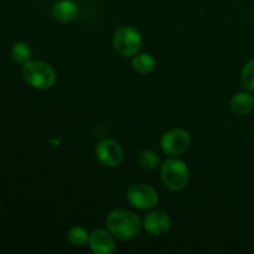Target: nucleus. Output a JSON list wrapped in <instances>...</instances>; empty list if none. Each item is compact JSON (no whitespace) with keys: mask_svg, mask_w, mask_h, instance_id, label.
I'll return each instance as SVG.
<instances>
[{"mask_svg":"<svg viewBox=\"0 0 254 254\" xmlns=\"http://www.w3.org/2000/svg\"><path fill=\"white\" fill-rule=\"evenodd\" d=\"M230 108L236 116H247L254 109V96L250 92H240L235 94L230 102Z\"/></svg>","mask_w":254,"mask_h":254,"instance_id":"10","label":"nucleus"},{"mask_svg":"<svg viewBox=\"0 0 254 254\" xmlns=\"http://www.w3.org/2000/svg\"><path fill=\"white\" fill-rule=\"evenodd\" d=\"M96 158L102 165L107 168H117L122 164L124 158V151L121 144L112 139L101 140L96 146Z\"/></svg>","mask_w":254,"mask_h":254,"instance_id":"7","label":"nucleus"},{"mask_svg":"<svg viewBox=\"0 0 254 254\" xmlns=\"http://www.w3.org/2000/svg\"><path fill=\"white\" fill-rule=\"evenodd\" d=\"M160 171L164 184L171 191H180L188 186L190 173L188 165L180 159L174 156L165 160L161 165Z\"/></svg>","mask_w":254,"mask_h":254,"instance_id":"3","label":"nucleus"},{"mask_svg":"<svg viewBox=\"0 0 254 254\" xmlns=\"http://www.w3.org/2000/svg\"><path fill=\"white\" fill-rule=\"evenodd\" d=\"M143 39L138 30L131 26H122L114 32L113 46L124 57L135 56L141 49Z\"/></svg>","mask_w":254,"mask_h":254,"instance_id":"4","label":"nucleus"},{"mask_svg":"<svg viewBox=\"0 0 254 254\" xmlns=\"http://www.w3.org/2000/svg\"><path fill=\"white\" fill-rule=\"evenodd\" d=\"M141 221L134 212L124 208L113 210L107 217L108 231L116 238L122 241H130L138 237L141 231Z\"/></svg>","mask_w":254,"mask_h":254,"instance_id":"1","label":"nucleus"},{"mask_svg":"<svg viewBox=\"0 0 254 254\" xmlns=\"http://www.w3.org/2000/svg\"><path fill=\"white\" fill-rule=\"evenodd\" d=\"M241 79L246 88L250 92H254V60H251L250 62L245 64L241 74Z\"/></svg>","mask_w":254,"mask_h":254,"instance_id":"16","label":"nucleus"},{"mask_svg":"<svg viewBox=\"0 0 254 254\" xmlns=\"http://www.w3.org/2000/svg\"><path fill=\"white\" fill-rule=\"evenodd\" d=\"M22 77L29 86L36 89H49L56 83V72L45 61H29L24 64Z\"/></svg>","mask_w":254,"mask_h":254,"instance_id":"2","label":"nucleus"},{"mask_svg":"<svg viewBox=\"0 0 254 254\" xmlns=\"http://www.w3.org/2000/svg\"><path fill=\"white\" fill-rule=\"evenodd\" d=\"M143 226L149 235L154 237H160L170 231L171 220L168 213L163 211H153L144 218Z\"/></svg>","mask_w":254,"mask_h":254,"instance_id":"8","label":"nucleus"},{"mask_svg":"<svg viewBox=\"0 0 254 254\" xmlns=\"http://www.w3.org/2000/svg\"><path fill=\"white\" fill-rule=\"evenodd\" d=\"M52 15L60 22H71L78 16V6L71 0H60L52 7Z\"/></svg>","mask_w":254,"mask_h":254,"instance_id":"11","label":"nucleus"},{"mask_svg":"<svg viewBox=\"0 0 254 254\" xmlns=\"http://www.w3.org/2000/svg\"><path fill=\"white\" fill-rule=\"evenodd\" d=\"M127 198L133 207L141 211L151 210L159 202V195L156 190L146 184H135L130 186L127 193Z\"/></svg>","mask_w":254,"mask_h":254,"instance_id":"5","label":"nucleus"},{"mask_svg":"<svg viewBox=\"0 0 254 254\" xmlns=\"http://www.w3.org/2000/svg\"><path fill=\"white\" fill-rule=\"evenodd\" d=\"M89 248L94 254H112L116 252V241L111 232L97 230L89 235Z\"/></svg>","mask_w":254,"mask_h":254,"instance_id":"9","label":"nucleus"},{"mask_svg":"<svg viewBox=\"0 0 254 254\" xmlns=\"http://www.w3.org/2000/svg\"><path fill=\"white\" fill-rule=\"evenodd\" d=\"M11 57L16 64H25L30 61L31 59V47L26 44V42H16L14 46L11 47Z\"/></svg>","mask_w":254,"mask_h":254,"instance_id":"13","label":"nucleus"},{"mask_svg":"<svg viewBox=\"0 0 254 254\" xmlns=\"http://www.w3.org/2000/svg\"><path fill=\"white\" fill-rule=\"evenodd\" d=\"M134 71L139 74H148L155 69L156 61L150 54H136L131 60Z\"/></svg>","mask_w":254,"mask_h":254,"instance_id":"12","label":"nucleus"},{"mask_svg":"<svg viewBox=\"0 0 254 254\" xmlns=\"http://www.w3.org/2000/svg\"><path fill=\"white\" fill-rule=\"evenodd\" d=\"M67 238L71 242V245L76 246V247H83L89 242V233L86 228L76 226L68 231Z\"/></svg>","mask_w":254,"mask_h":254,"instance_id":"14","label":"nucleus"},{"mask_svg":"<svg viewBox=\"0 0 254 254\" xmlns=\"http://www.w3.org/2000/svg\"><path fill=\"white\" fill-rule=\"evenodd\" d=\"M160 144L163 151L168 155H181L190 146V134L185 129L174 128L164 134Z\"/></svg>","mask_w":254,"mask_h":254,"instance_id":"6","label":"nucleus"},{"mask_svg":"<svg viewBox=\"0 0 254 254\" xmlns=\"http://www.w3.org/2000/svg\"><path fill=\"white\" fill-rule=\"evenodd\" d=\"M138 161L140 168H143L144 170H154L155 168H158L160 159L153 150H143L139 155Z\"/></svg>","mask_w":254,"mask_h":254,"instance_id":"15","label":"nucleus"}]
</instances>
